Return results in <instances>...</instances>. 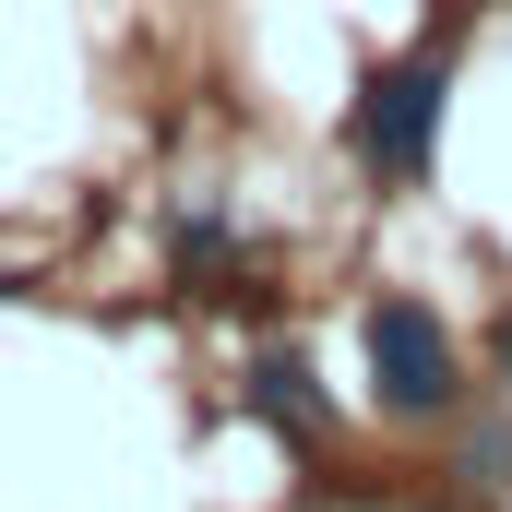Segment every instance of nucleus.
I'll use <instances>...</instances> for the list:
<instances>
[{"mask_svg":"<svg viewBox=\"0 0 512 512\" xmlns=\"http://www.w3.org/2000/svg\"><path fill=\"white\" fill-rule=\"evenodd\" d=\"M370 382H382L393 417H441L453 405V334L429 298H382L370 310Z\"/></svg>","mask_w":512,"mask_h":512,"instance_id":"f03ea898","label":"nucleus"},{"mask_svg":"<svg viewBox=\"0 0 512 512\" xmlns=\"http://www.w3.org/2000/svg\"><path fill=\"white\" fill-rule=\"evenodd\" d=\"M489 358H501V382H512V310H501V334H489Z\"/></svg>","mask_w":512,"mask_h":512,"instance_id":"39448f33","label":"nucleus"},{"mask_svg":"<svg viewBox=\"0 0 512 512\" xmlns=\"http://www.w3.org/2000/svg\"><path fill=\"white\" fill-rule=\"evenodd\" d=\"M262 417H286V429H322V393H310V358H262L251 370Z\"/></svg>","mask_w":512,"mask_h":512,"instance_id":"7ed1b4c3","label":"nucleus"},{"mask_svg":"<svg viewBox=\"0 0 512 512\" xmlns=\"http://www.w3.org/2000/svg\"><path fill=\"white\" fill-rule=\"evenodd\" d=\"M346 143H358V167H370V179H417V167H429V143H441V60H429V48H417V60H382V72L358 84Z\"/></svg>","mask_w":512,"mask_h":512,"instance_id":"f257e3e1","label":"nucleus"},{"mask_svg":"<svg viewBox=\"0 0 512 512\" xmlns=\"http://www.w3.org/2000/svg\"><path fill=\"white\" fill-rule=\"evenodd\" d=\"M465 477H512V429H477L465 441Z\"/></svg>","mask_w":512,"mask_h":512,"instance_id":"20e7f679","label":"nucleus"}]
</instances>
